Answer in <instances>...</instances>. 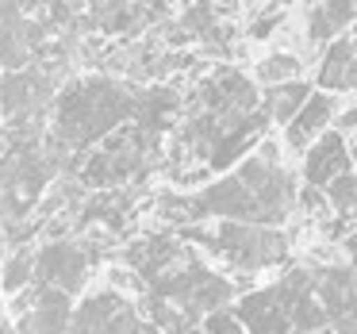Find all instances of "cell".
<instances>
[{
	"label": "cell",
	"mask_w": 357,
	"mask_h": 334,
	"mask_svg": "<svg viewBox=\"0 0 357 334\" xmlns=\"http://www.w3.org/2000/svg\"><path fill=\"white\" fill-rule=\"evenodd\" d=\"M200 219H231V223L277 227L296 208V181L284 165H265L257 158H242L231 177L196 192Z\"/></svg>",
	"instance_id": "cell-1"
},
{
	"label": "cell",
	"mask_w": 357,
	"mask_h": 334,
	"mask_svg": "<svg viewBox=\"0 0 357 334\" xmlns=\"http://www.w3.org/2000/svg\"><path fill=\"white\" fill-rule=\"evenodd\" d=\"M127 116H135V96L123 85L104 77L73 81L54 100V131L50 135L66 150H85L89 142L123 127Z\"/></svg>",
	"instance_id": "cell-2"
},
{
	"label": "cell",
	"mask_w": 357,
	"mask_h": 334,
	"mask_svg": "<svg viewBox=\"0 0 357 334\" xmlns=\"http://www.w3.org/2000/svg\"><path fill=\"white\" fill-rule=\"evenodd\" d=\"M185 238L200 242L204 250L219 257L223 265H231L234 273H257L273 269L288 257V238L277 227H254V223H231L219 219L215 231H200V227H185Z\"/></svg>",
	"instance_id": "cell-3"
},
{
	"label": "cell",
	"mask_w": 357,
	"mask_h": 334,
	"mask_svg": "<svg viewBox=\"0 0 357 334\" xmlns=\"http://www.w3.org/2000/svg\"><path fill=\"white\" fill-rule=\"evenodd\" d=\"M142 315L127 296L116 292H93L77 311L70 315V334H139Z\"/></svg>",
	"instance_id": "cell-4"
},
{
	"label": "cell",
	"mask_w": 357,
	"mask_h": 334,
	"mask_svg": "<svg viewBox=\"0 0 357 334\" xmlns=\"http://www.w3.org/2000/svg\"><path fill=\"white\" fill-rule=\"evenodd\" d=\"M85 273H89V261L73 238L43 242L35 250V284L39 288H58L73 300L85 288Z\"/></svg>",
	"instance_id": "cell-5"
},
{
	"label": "cell",
	"mask_w": 357,
	"mask_h": 334,
	"mask_svg": "<svg viewBox=\"0 0 357 334\" xmlns=\"http://www.w3.org/2000/svg\"><path fill=\"white\" fill-rule=\"evenodd\" d=\"M354 169V154H349V142L342 139L338 131L326 127L307 150H303V185L307 188H319L323 192L334 177Z\"/></svg>",
	"instance_id": "cell-6"
},
{
	"label": "cell",
	"mask_w": 357,
	"mask_h": 334,
	"mask_svg": "<svg viewBox=\"0 0 357 334\" xmlns=\"http://www.w3.org/2000/svg\"><path fill=\"white\" fill-rule=\"evenodd\" d=\"M234 315H238V323H242L246 334H292L288 311H284V303H280L277 284L242 292L238 303H234Z\"/></svg>",
	"instance_id": "cell-7"
},
{
	"label": "cell",
	"mask_w": 357,
	"mask_h": 334,
	"mask_svg": "<svg viewBox=\"0 0 357 334\" xmlns=\"http://www.w3.org/2000/svg\"><path fill=\"white\" fill-rule=\"evenodd\" d=\"M338 108H342V96L315 93V89H311V96L303 100V108L284 123V135H280L284 150H292V154H303V150H307L311 142H315L319 135L331 127V119H334V112H338Z\"/></svg>",
	"instance_id": "cell-8"
},
{
	"label": "cell",
	"mask_w": 357,
	"mask_h": 334,
	"mask_svg": "<svg viewBox=\"0 0 357 334\" xmlns=\"http://www.w3.org/2000/svg\"><path fill=\"white\" fill-rule=\"evenodd\" d=\"M357 81V66H354V39L338 35L334 43H326L315 66V93H331V96H349Z\"/></svg>",
	"instance_id": "cell-9"
},
{
	"label": "cell",
	"mask_w": 357,
	"mask_h": 334,
	"mask_svg": "<svg viewBox=\"0 0 357 334\" xmlns=\"http://www.w3.org/2000/svg\"><path fill=\"white\" fill-rule=\"evenodd\" d=\"M70 315H73L70 296L58 292V288H39L35 308L12 326H16V334H70Z\"/></svg>",
	"instance_id": "cell-10"
},
{
	"label": "cell",
	"mask_w": 357,
	"mask_h": 334,
	"mask_svg": "<svg viewBox=\"0 0 357 334\" xmlns=\"http://www.w3.org/2000/svg\"><path fill=\"white\" fill-rule=\"evenodd\" d=\"M354 16H357L354 0H319L315 8H307V47L323 50L338 35H349Z\"/></svg>",
	"instance_id": "cell-11"
},
{
	"label": "cell",
	"mask_w": 357,
	"mask_h": 334,
	"mask_svg": "<svg viewBox=\"0 0 357 334\" xmlns=\"http://www.w3.org/2000/svg\"><path fill=\"white\" fill-rule=\"evenodd\" d=\"M307 96H311V81H303V77L284 81V85H273V89H265V96H261V116L269 119V123L284 127L288 119L303 108Z\"/></svg>",
	"instance_id": "cell-12"
},
{
	"label": "cell",
	"mask_w": 357,
	"mask_h": 334,
	"mask_svg": "<svg viewBox=\"0 0 357 334\" xmlns=\"http://www.w3.org/2000/svg\"><path fill=\"white\" fill-rule=\"evenodd\" d=\"M35 284V250H12V254L0 257V296H16L24 288Z\"/></svg>",
	"instance_id": "cell-13"
},
{
	"label": "cell",
	"mask_w": 357,
	"mask_h": 334,
	"mask_svg": "<svg viewBox=\"0 0 357 334\" xmlns=\"http://www.w3.org/2000/svg\"><path fill=\"white\" fill-rule=\"evenodd\" d=\"M300 73H303L300 54H292V50H273V54H265L254 66V77L250 81L261 89H273V85H284V81H296Z\"/></svg>",
	"instance_id": "cell-14"
},
{
	"label": "cell",
	"mask_w": 357,
	"mask_h": 334,
	"mask_svg": "<svg viewBox=\"0 0 357 334\" xmlns=\"http://www.w3.org/2000/svg\"><path fill=\"white\" fill-rule=\"evenodd\" d=\"M323 200H326V208H331V215H354V208H357V181H354V169L342 173V177H334L331 185L323 188Z\"/></svg>",
	"instance_id": "cell-15"
},
{
	"label": "cell",
	"mask_w": 357,
	"mask_h": 334,
	"mask_svg": "<svg viewBox=\"0 0 357 334\" xmlns=\"http://www.w3.org/2000/svg\"><path fill=\"white\" fill-rule=\"evenodd\" d=\"M196 331H200V334H246L231 303H227V308H219V311H208V315L196 323Z\"/></svg>",
	"instance_id": "cell-16"
},
{
	"label": "cell",
	"mask_w": 357,
	"mask_h": 334,
	"mask_svg": "<svg viewBox=\"0 0 357 334\" xmlns=\"http://www.w3.org/2000/svg\"><path fill=\"white\" fill-rule=\"evenodd\" d=\"M280 24H284V16H269V12H257V16L250 20V27H246V43H265V39H273V35L280 31Z\"/></svg>",
	"instance_id": "cell-17"
},
{
	"label": "cell",
	"mask_w": 357,
	"mask_h": 334,
	"mask_svg": "<svg viewBox=\"0 0 357 334\" xmlns=\"http://www.w3.org/2000/svg\"><path fill=\"white\" fill-rule=\"evenodd\" d=\"M315 334H334V331H331V326H323V331H315Z\"/></svg>",
	"instance_id": "cell-18"
},
{
	"label": "cell",
	"mask_w": 357,
	"mask_h": 334,
	"mask_svg": "<svg viewBox=\"0 0 357 334\" xmlns=\"http://www.w3.org/2000/svg\"><path fill=\"white\" fill-rule=\"evenodd\" d=\"M238 4H257V0H238Z\"/></svg>",
	"instance_id": "cell-19"
}]
</instances>
